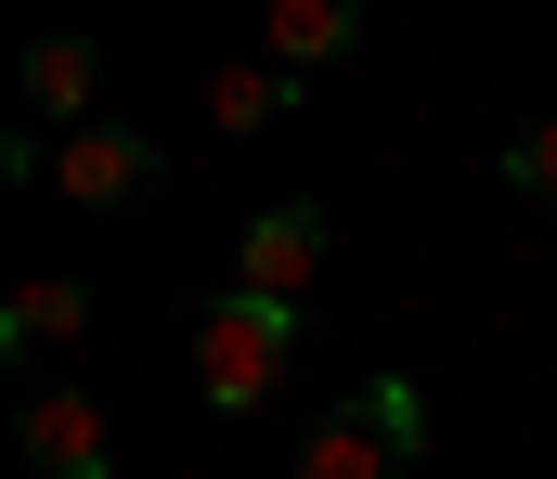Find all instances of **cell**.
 <instances>
[{
	"mask_svg": "<svg viewBox=\"0 0 557 479\" xmlns=\"http://www.w3.org/2000/svg\"><path fill=\"white\" fill-rule=\"evenodd\" d=\"M298 299H260V286H221L208 312H195V389H208V415H260L285 389V363H298Z\"/></svg>",
	"mask_w": 557,
	"mask_h": 479,
	"instance_id": "obj_1",
	"label": "cell"
},
{
	"mask_svg": "<svg viewBox=\"0 0 557 479\" xmlns=\"http://www.w3.org/2000/svg\"><path fill=\"white\" fill-rule=\"evenodd\" d=\"M416 467H428V389L416 376H363L298 441V479H416Z\"/></svg>",
	"mask_w": 557,
	"mask_h": 479,
	"instance_id": "obj_2",
	"label": "cell"
},
{
	"mask_svg": "<svg viewBox=\"0 0 557 479\" xmlns=\"http://www.w3.org/2000/svg\"><path fill=\"white\" fill-rule=\"evenodd\" d=\"M65 207H156V181H169V143L131 130V117H78V130H52V168H39Z\"/></svg>",
	"mask_w": 557,
	"mask_h": 479,
	"instance_id": "obj_3",
	"label": "cell"
},
{
	"mask_svg": "<svg viewBox=\"0 0 557 479\" xmlns=\"http://www.w3.org/2000/svg\"><path fill=\"white\" fill-rule=\"evenodd\" d=\"M311 273H324V207H311V194H285V207H260V220L234 234V286L311 299Z\"/></svg>",
	"mask_w": 557,
	"mask_h": 479,
	"instance_id": "obj_4",
	"label": "cell"
},
{
	"mask_svg": "<svg viewBox=\"0 0 557 479\" xmlns=\"http://www.w3.org/2000/svg\"><path fill=\"white\" fill-rule=\"evenodd\" d=\"M13 91H26V130H78V117H91V91H104V39H78V26L26 39Z\"/></svg>",
	"mask_w": 557,
	"mask_h": 479,
	"instance_id": "obj_5",
	"label": "cell"
},
{
	"mask_svg": "<svg viewBox=\"0 0 557 479\" xmlns=\"http://www.w3.org/2000/svg\"><path fill=\"white\" fill-rule=\"evenodd\" d=\"M13 441H26L39 479H91L104 467V402H91V389H39V402L13 415Z\"/></svg>",
	"mask_w": 557,
	"mask_h": 479,
	"instance_id": "obj_6",
	"label": "cell"
},
{
	"mask_svg": "<svg viewBox=\"0 0 557 479\" xmlns=\"http://www.w3.org/2000/svg\"><path fill=\"white\" fill-rule=\"evenodd\" d=\"M298 91H311V65H285V52L221 65V78H208V130H221V143H260V130H285V117H298Z\"/></svg>",
	"mask_w": 557,
	"mask_h": 479,
	"instance_id": "obj_7",
	"label": "cell"
},
{
	"mask_svg": "<svg viewBox=\"0 0 557 479\" xmlns=\"http://www.w3.org/2000/svg\"><path fill=\"white\" fill-rule=\"evenodd\" d=\"M260 39H273L285 65H311V78H324V65H350V52H363V0H260Z\"/></svg>",
	"mask_w": 557,
	"mask_h": 479,
	"instance_id": "obj_8",
	"label": "cell"
},
{
	"mask_svg": "<svg viewBox=\"0 0 557 479\" xmlns=\"http://www.w3.org/2000/svg\"><path fill=\"white\" fill-rule=\"evenodd\" d=\"M65 337H91V286H78V273H39V286L0 299V350H13V363H39V350H65Z\"/></svg>",
	"mask_w": 557,
	"mask_h": 479,
	"instance_id": "obj_9",
	"label": "cell"
},
{
	"mask_svg": "<svg viewBox=\"0 0 557 479\" xmlns=\"http://www.w3.org/2000/svg\"><path fill=\"white\" fill-rule=\"evenodd\" d=\"M506 194H519L532 220H557V104L519 130V143H506Z\"/></svg>",
	"mask_w": 557,
	"mask_h": 479,
	"instance_id": "obj_10",
	"label": "cell"
}]
</instances>
